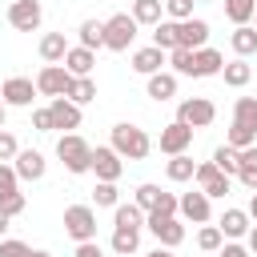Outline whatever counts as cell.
Instances as JSON below:
<instances>
[{
  "mask_svg": "<svg viewBox=\"0 0 257 257\" xmlns=\"http://www.w3.org/2000/svg\"><path fill=\"white\" fill-rule=\"evenodd\" d=\"M229 149H249L257 145V96H237L233 100V124H229Z\"/></svg>",
  "mask_w": 257,
  "mask_h": 257,
  "instance_id": "obj_1",
  "label": "cell"
},
{
  "mask_svg": "<svg viewBox=\"0 0 257 257\" xmlns=\"http://www.w3.org/2000/svg\"><path fill=\"white\" fill-rule=\"evenodd\" d=\"M124 161H145L149 153H153V137L145 133V128H137V124H112V141H108Z\"/></svg>",
  "mask_w": 257,
  "mask_h": 257,
  "instance_id": "obj_2",
  "label": "cell"
},
{
  "mask_svg": "<svg viewBox=\"0 0 257 257\" xmlns=\"http://www.w3.org/2000/svg\"><path fill=\"white\" fill-rule=\"evenodd\" d=\"M56 157L64 161V169L68 173H92V145L80 137V133H64L60 141H56Z\"/></svg>",
  "mask_w": 257,
  "mask_h": 257,
  "instance_id": "obj_3",
  "label": "cell"
},
{
  "mask_svg": "<svg viewBox=\"0 0 257 257\" xmlns=\"http://www.w3.org/2000/svg\"><path fill=\"white\" fill-rule=\"evenodd\" d=\"M137 20H133V12H116V16H108L104 20V48L108 52H124L133 40H137Z\"/></svg>",
  "mask_w": 257,
  "mask_h": 257,
  "instance_id": "obj_4",
  "label": "cell"
},
{
  "mask_svg": "<svg viewBox=\"0 0 257 257\" xmlns=\"http://www.w3.org/2000/svg\"><path fill=\"white\" fill-rule=\"evenodd\" d=\"M64 233L76 245L96 241V213H92V205H68L64 209Z\"/></svg>",
  "mask_w": 257,
  "mask_h": 257,
  "instance_id": "obj_5",
  "label": "cell"
},
{
  "mask_svg": "<svg viewBox=\"0 0 257 257\" xmlns=\"http://www.w3.org/2000/svg\"><path fill=\"white\" fill-rule=\"evenodd\" d=\"M177 120L189 124V128H209V124L217 120V104H213L209 96H185V100L177 104Z\"/></svg>",
  "mask_w": 257,
  "mask_h": 257,
  "instance_id": "obj_6",
  "label": "cell"
},
{
  "mask_svg": "<svg viewBox=\"0 0 257 257\" xmlns=\"http://www.w3.org/2000/svg\"><path fill=\"white\" fill-rule=\"evenodd\" d=\"M72 80H76V76H72L64 64H44V68L36 72V92L48 96V100H56V96H68Z\"/></svg>",
  "mask_w": 257,
  "mask_h": 257,
  "instance_id": "obj_7",
  "label": "cell"
},
{
  "mask_svg": "<svg viewBox=\"0 0 257 257\" xmlns=\"http://www.w3.org/2000/svg\"><path fill=\"white\" fill-rule=\"evenodd\" d=\"M92 173H96V181L116 185L120 173H124V157H120L112 145H96V149H92Z\"/></svg>",
  "mask_w": 257,
  "mask_h": 257,
  "instance_id": "obj_8",
  "label": "cell"
},
{
  "mask_svg": "<svg viewBox=\"0 0 257 257\" xmlns=\"http://www.w3.org/2000/svg\"><path fill=\"white\" fill-rule=\"evenodd\" d=\"M145 229H149L165 249H177V245L185 241V225H181L177 217H165V213H149V217H145Z\"/></svg>",
  "mask_w": 257,
  "mask_h": 257,
  "instance_id": "obj_9",
  "label": "cell"
},
{
  "mask_svg": "<svg viewBox=\"0 0 257 257\" xmlns=\"http://www.w3.org/2000/svg\"><path fill=\"white\" fill-rule=\"evenodd\" d=\"M40 20H44L40 0H12V4H8V24H12L16 32H36Z\"/></svg>",
  "mask_w": 257,
  "mask_h": 257,
  "instance_id": "obj_10",
  "label": "cell"
},
{
  "mask_svg": "<svg viewBox=\"0 0 257 257\" xmlns=\"http://www.w3.org/2000/svg\"><path fill=\"white\" fill-rule=\"evenodd\" d=\"M0 96H4L8 108H28L40 92H36V80H28V76H8V80L0 84Z\"/></svg>",
  "mask_w": 257,
  "mask_h": 257,
  "instance_id": "obj_11",
  "label": "cell"
},
{
  "mask_svg": "<svg viewBox=\"0 0 257 257\" xmlns=\"http://www.w3.org/2000/svg\"><path fill=\"white\" fill-rule=\"evenodd\" d=\"M161 153L165 157H181V153H189V145H193V128L189 124H181V120H173V124H165L161 128Z\"/></svg>",
  "mask_w": 257,
  "mask_h": 257,
  "instance_id": "obj_12",
  "label": "cell"
},
{
  "mask_svg": "<svg viewBox=\"0 0 257 257\" xmlns=\"http://www.w3.org/2000/svg\"><path fill=\"white\" fill-rule=\"evenodd\" d=\"M193 181H197V189H201L205 197H225V193H229V177H225V173H221L213 161H201Z\"/></svg>",
  "mask_w": 257,
  "mask_h": 257,
  "instance_id": "obj_13",
  "label": "cell"
},
{
  "mask_svg": "<svg viewBox=\"0 0 257 257\" xmlns=\"http://www.w3.org/2000/svg\"><path fill=\"white\" fill-rule=\"evenodd\" d=\"M185 221H193V225H209V217H213V197H205L201 189L197 193H181V209H177Z\"/></svg>",
  "mask_w": 257,
  "mask_h": 257,
  "instance_id": "obj_14",
  "label": "cell"
},
{
  "mask_svg": "<svg viewBox=\"0 0 257 257\" xmlns=\"http://www.w3.org/2000/svg\"><path fill=\"white\" fill-rule=\"evenodd\" d=\"M177 40H181V48H189V52L209 48V20H201V16L181 20V24H177Z\"/></svg>",
  "mask_w": 257,
  "mask_h": 257,
  "instance_id": "obj_15",
  "label": "cell"
},
{
  "mask_svg": "<svg viewBox=\"0 0 257 257\" xmlns=\"http://www.w3.org/2000/svg\"><path fill=\"white\" fill-rule=\"evenodd\" d=\"M12 169H16L20 181H40V177L48 173V161H44V153H36V149H20L16 161H12Z\"/></svg>",
  "mask_w": 257,
  "mask_h": 257,
  "instance_id": "obj_16",
  "label": "cell"
},
{
  "mask_svg": "<svg viewBox=\"0 0 257 257\" xmlns=\"http://www.w3.org/2000/svg\"><path fill=\"white\" fill-rule=\"evenodd\" d=\"M48 112H52V128H80V104H72L68 96H56L48 100Z\"/></svg>",
  "mask_w": 257,
  "mask_h": 257,
  "instance_id": "obj_17",
  "label": "cell"
},
{
  "mask_svg": "<svg viewBox=\"0 0 257 257\" xmlns=\"http://www.w3.org/2000/svg\"><path fill=\"white\" fill-rule=\"evenodd\" d=\"M68 40H64V32H44L40 36V60L44 64H64V56H68Z\"/></svg>",
  "mask_w": 257,
  "mask_h": 257,
  "instance_id": "obj_18",
  "label": "cell"
},
{
  "mask_svg": "<svg viewBox=\"0 0 257 257\" xmlns=\"http://www.w3.org/2000/svg\"><path fill=\"white\" fill-rule=\"evenodd\" d=\"M221 68H225V56L217 48H197L193 52V76L197 80L201 76H221Z\"/></svg>",
  "mask_w": 257,
  "mask_h": 257,
  "instance_id": "obj_19",
  "label": "cell"
},
{
  "mask_svg": "<svg viewBox=\"0 0 257 257\" xmlns=\"http://www.w3.org/2000/svg\"><path fill=\"white\" fill-rule=\"evenodd\" d=\"M64 68H68L72 76H92V68H96V52H92V48L72 44V48H68V56H64Z\"/></svg>",
  "mask_w": 257,
  "mask_h": 257,
  "instance_id": "obj_20",
  "label": "cell"
},
{
  "mask_svg": "<svg viewBox=\"0 0 257 257\" xmlns=\"http://www.w3.org/2000/svg\"><path fill=\"white\" fill-rule=\"evenodd\" d=\"M169 60V52H161L157 44H149V48H137L133 52V68L141 72V76H153V72H161V64Z\"/></svg>",
  "mask_w": 257,
  "mask_h": 257,
  "instance_id": "obj_21",
  "label": "cell"
},
{
  "mask_svg": "<svg viewBox=\"0 0 257 257\" xmlns=\"http://www.w3.org/2000/svg\"><path fill=\"white\" fill-rule=\"evenodd\" d=\"M217 229H221L229 241H237V237H249V229H253V225H249V213H245V209H225Z\"/></svg>",
  "mask_w": 257,
  "mask_h": 257,
  "instance_id": "obj_22",
  "label": "cell"
},
{
  "mask_svg": "<svg viewBox=\"0 0 257 257\" xmlns=\"http://www.w3.org/2000/svg\"><path fill=\"white\" fill-rule=\"evenodd\" d=\"M149 96L161 104V100H173L177 96V72H153L149 76Z\"/></svg>",
  "mask_w": 257,
  "mask_h": 257,
  "instance_id": "obj_23",
  "label": "cell"
},
{
  "mask_svg": "<svg viewBox=\"0 0 257 257\" xmlns=\"http://www.w3.org/2000/svg\"><path fill=\"white\" fill-rule=\"evenodd\" d=\"M145 217H149V213H145L137 201H133V205H116V209H112V225H116V229H145Z\"/></svg>",
  "mask_w": 257,
  "mask_h": 257,
  "instance_id": "obj_24",
  "label": "cell"
},
{
  "mask_svg": "<svg viewBox=\"0 0 257 257\" xmlns=\"http://www.w3.org/2000/svg\"><path fill=\"white\" fill-rule=\"evenodd\" d=\"M108 249H112L116 257H133V253L141 249V229H112Z\"/></svg>",
  "mask_w": 257,
  "mask_h": 257,
  "instance_id": "obj_25",
  "label": "cell"
},
{
  "mask_svg": "<svg viewBox=\"0 0 257 257\" xmlns=\"http://www.w3.org/2000/svg\"><path fill=\"white\" fill-rule=\"evenodd\" d=\"M161 16H165V0H133V20H137V24L157 28Z\"/></svg>",
  "mask_w": 257,
  "mask_h": 257,
  "instance_id": "obj_26",
  "label": "cell"
},
{
  "mask_svg": "<svg viewBox=\"0 0 257 257\" xmlns=\"http://www.w3.org/2000/svg\"><path fill=\"white\" fill-rule=\"evenodd\" d=\"M221 76H225V84H229V88H245V84L253 80V64L237 56V60H229V64L221 68Z\"/></svg>",
  "mask_w": 257,
  "mask_h": 257,
  "instance_id": "obj_27",
  "label": "cell"
},
{
  "mask_svg": "<svg viewBox=\"0 0 257 257\" xmlns=\"http://www.w3.org/2000/svg\"><path fill=\"white\" fill-rule=\"evenodd\" d=\"M229 48L245 60V56H253L257 52V28H249V24H241V28H233V36H229Z\"/></svg>",
  "mask_w": 257,
  "mask_h": 257,
  "instance_id": "obj_28",
  "label": "cell"
},
{
  "mask_svg": "<svg viewBox=\"0 0 257 257\" xmlns=\"http://www.w3.org/2000/svg\"><path fill=\"white\" fill-rule=\"evenodd\" d=\"M165 177H169V181H177V185H181V181H193V177H197V165H193V157H189V153H181V157H169V165H165Z\"/></svg>",
  "mask_w": 257,
  "mask_h": 257,
  "instance_id": "obj_29",
  "label": "cell"
},
{
  "mask_svg": "<svg viewBox=\"0 0 257 257\" xmlns=\"http://www.w3.org/2000/svg\"><path fill=\"white\" fill-rule=\"evenodd\" d=\"M76 36H80V48H104V20H84L80 28H76Z\"/></svg>",
  "mask_w": 257,
  "mask_h": 257,
  "instance_id": "obj_30",
  "label": "cell"
},
{
  "mask_svg": "<svg viewBox=\"0 0 257 257\" xmlns=\"http://www.w3.org/2000/svg\"><path fill=\"white\" fill-rule=\"evenodd\" d=\"M237 181H241L245 189H253V193H257V145L241 149V173H237Z\"/></svg>",
  "mask_w": 257,
  "mask_h": 257,
  "instance_id": "obj_31",
  "label": "cell"
},
{
  "mask_svg": "<svg viewBox=\"0 0 257 257\" xmlns=\"http://www.w3.org/2000/svg\"><path fill=\"white\" fill-rule=\"evenodd\" d=\"M153 44H157L161 52H173V48H181V40H177V20H161V24L153 28Z\"/></svg>",
  "mask_w": 257,
  "mask_h": 257,
  "instance_id": "obj_32",
  "label": "cell"
},
{
  "mask_svg": "<svg viewBox=\"0 0 257 257\" xmlns=\"http://www.w3.org/2000/svg\"><path fill=\"white\" fill-rule=\"evenodd\" d=\"M68 100H72V104H80V108H84V104H92V100H96V80H92V76H76V80H72V88H68Z\"/></svg>",
  "mask_w": 257,
  "mask_h": 257,
  "instance_id": "obj_33",
  "label": "cell"
},
{
  "mask_svg": "<svg viewBox=\"0 0 257 257\" xmlns=\"http://www.w3.org/2000/svg\"><path fill=\"white\" fill-rule=\"evenodd\" d=\"M225 16L241 28V24H249L257 16V0H225Z\"/></svg>",
  "mask_w": 257,
  "mask_h": 257,
  "instance_id": "obj_34",
  "label": "cell"
},
{
  "mask_svg": "<svg viewBox=\"0 0 257 257\" xmlns=\"http://www.w3.org/2000/svg\"><path fill=\"white\" fill-rule=\"evenodd\" d=\"M213 165H217L225 177H237V173H241V153H237V149H229V145H221V149L213 153Z\"/></svg>",
  "mask_w": 257,
  "mask_h": 257,
  "instance_id": "obj_35",
  "label": "cell"
},
{
  "mask_svg": "<svg viewBox=\"0 0 257 257\" xmlns=\"http://www.w3.org/2000/svg\"><path fill=\"white\" fill-rule=\"evenodd\" d=\"M161 201H165V189L161 185H137V205L145 209V213H153V209H161Z\"/></svg>",
  "mask_w": 257,
  "mask_h": 257,
  "instance_id": "obj_36",
  "label": "cell"
},
{
  "mask_svg": "<svg viewBox=\"0 0 257 257\" xmlns=\"http://www.w3.org/2000/svg\"><path fill=\"white\" fill-rule=\"evenodd\" d=\"M221 245H225V233H221L217 225H201V233H197V249H205V253H221Z\"/></svg>",
  "mask_w": 257,
  "mask_h": 257,
  "instance_id": "obj_37",
  "label": "cell"
},
{
  "mask_svg": "<svg viewBox=\"0 0 257 257\" xmlns=\"http://www.w3.org/2000/svg\"><path fill=\"white\" fill-rule=\"evenodd\" d=\"M92 201H96V209H116L120 201H116V185H108V181H96V189H92Z\"/></svg>",
  "mask_w": 257,
  "mask_h": 257,
  "instance_id": "obj_38",
  "label": "cell"
},
{
  "mask_svg": "<svg viewBox=\"0 0 257 257\" xmlns=\"http://www.w3.org/2000/svg\"><path fill=\"white\" fill-rule=\"evenodd\" d=\"M16 193H20L16 169H12V165H0V201H8V197H16Z\"/></svg>",
  "mask_w": 257,
  "mask_h": 257,
  "instance_id": "obj_39",
  "label": "cell"
},
{
  "mask_svg": "<svg viewBox=\"0 0 257 257\" xmlns=\"http://www.w3.org/2000/svg\"><path fill=\"white\" fill-rule=\"evenodd\" d=\"M169 64H173L177 76H193V52L189 48H173L169 52Z\"/></svg>",
  "mask_w": 257,
  "mask_h": 257,
  "instance_id": "obj_40",
  "label": "cell"
},
{
  "mask_svg": "<svg viewBox=\"0 0 257 257\" xmlns=\"http://www.w3.org/2000/svg\"><path fill=\"white\" fill-rule=\"evenodd\" d=\"M193 4L197 0H165V12H169V20H193Z\"/></svg>",
  "mask_w": 257,
  "mask_h": 257,
  "instance_id": "obj_41",
  "label": "cell"
},
{
  "mask_svg": "<svg viewBox=\"0 0 257 257\" xmlns=\"http://www.w3.org/2000/svg\"><path fill=\"white\" fill-rule=\"evenodd\" d=\"M16 153H20V145H16V137H12L8 128H0V165H8V161H16Z\"/></svg>",
  "mask_w": 257,
  "mask_h": 257,
  "instance_id": "obj_42",
  "label": "cell"
},
{
  "mask_svg": "<svg viewBox=\"0 0 257 257\" xmlns=\"http://www.w3.org/2000/svg\"><path fill=\"white\" fill-rule=\"evenodd\" d=\"M0 257H32V249H28L24 241L8 237V241H0Z\"/></svg>",
  "mask_w": 257,
  "mask_h": 257,
  "instance_id": "obj_43",
  "label": "cell"
},
{
  "mask_svg": "<svg viewBox=\"0 0 257 257\" xmlns=\"http://www.w3.org/2000/svg\"><path fill=\"white\" fill-rule=\"evenodd\" d=\"M32 128H36V133H52V112H48V108H36V112H32Z\"/></svg>",
  "mask_w": 257,
  "mask_h": 257,
  "instance_id": "obj_44",
  "label": "cell"
},
{
  "mask_svg": "<svg viewBox=\"0 0 257 257\" xmlns=\"http://www.w3.org/2000/svg\"><path fill=\"white\" fill-rule=\"evenodd\" d=\"M24 205H28V201H24V193H16V197H8V201H0V209H4L8 217H20V213H24Z\"/></svg>",
  "mask_w": 257,
  "mask_h": 257,
  "instance_id": "obj_45",
  "label": "cell"
},
{
  "mask_svg": "<svg viewBox=\"0 0 257 257\" xmlns=\"http://www.w3.org/2000/svg\"><path fill=\"white\" fill-rule=\"evenodd\" d=\"M217 257H249V249L245 245H237V241H229V245H221V253Z\"/></svg>",
  "mask_w": 257,
  "mask_h": 257,
  "instance_id": "obj_46",
  "label": "cell"
},
{
  "mask_svg": "<svg viewBox=\"0 0 257 257\" xmlns=\"http://www.w3.org/2000/svg\"><path fill=\"white\" fill-rule=\"evenodd\" d=\"M76 257H104V249L96 241H84V245H76Z\"/></svg>",
  "mask_w": 257,
  "mask_h": 257,
  "instance_id": "obj_47",
  "label": "cell"
},
{
  "mask_svg": "<svg viewBox=\"0 0 257 257\" xmlns=\"http://www.w3.org/2000/svg\"><path fill=\"white\" fill-rule=\"evenodd\" d=\"M145 257H177V253H173V249H165V245H157V249H153V253H145Z\"/></svg>",
  "mask_w": 257,
  "mask_h": 257,
  "instance_id": "obj_48",
  "label": "cell"
},
{
  "mask_svg": "<svg viewBox=\"0 0 257 257\" xmlns=\"http://www.w3.org/2000/svg\"><path fill=\"white\" fill-rule=\"evenodd\" d=\"M245 213H249V221H257V193L249 197V209H245Z\"/></svg>",
  "mask_w": 257,
  "mask_h": 257,
  "instance_id": "obj_49",
  "label": "cell"
},
{
  "mask_svg": "<svg viewBox=\"0 0 257 257\" xmlns=\"http://www.w3.org/2000/svg\"><path fill=\"white\" fill-rule=\"evenodd\" d=\"M245 249H249V253H257V225L249 229V245H245Z\"/></svg>",
  "mask_w": 257,
  "mask_h": 257,
  "instance_id": "obj_50",
  "label": "cell"
},
{
  "mask_svg": "<svg viewBox=\"0 0 257 257\" xmlns=\"http://www.w3.org/2000/svg\"><path fill=\"white\" fill-rule=\"evenodd\" d=\"M8 225H12V217H8L4 209H0V233H8Z\"/></svg>",
  "mask_w": 257,
  "mask_h": 257,
  "instance_id": "obj_51",
  "label": "cell"
},
{
  "mask_svg": "<svg viewBox=\"0 0 257 257\" xmlns=\"http://www.w3.org/2000/svg\"><path fill=\"white\" fill-rule=\"evenodd\" d=\"M4 112H8V104H4V96H0V128H4Z\"/></svg>",
  "mask_w": 257,
  "mask_h": 257,
  "instance_id": "obj_52",
  "label": "cell"
},
{
  "mask_svg": "<svg viewBox=\"0 0 257 257\" xmlns=\"http://www.w3.org/2000/svg\"><path fill=\"white\" fill-rule=\"evenodd\" d=\"M32 257H52V253H44V249H32Z\"/></svg>",
  "mask_w": 257,
  "mask_h": 257,
  "instance_id": "obj_53",
  "label": "cell"
},
{
  "mask_svg": "<svg viewBox=\"0 0 257 257\" xmlns=\"http://www.w3.org/2000/svg\"><path fill=\"white\" fill-rule=\"evenodd\" d=\"M197 4H209V0H197Z\"/></svg>",
  "mask_w": 257,
  "mask_h": 257,
  "instance_id": "obj_54",
  "label": "cell"
},
{
  "mask_svg": "<svg viewBox=\"0 0 257 257\" xmlns=\"http://www.w3.org/2000/svg\"><path fill=\"white\" fill-rule=\"evenodd\" d=\"M253 20H257V16H253ZM253 28H257V24H253Z\"/></svg>",
  "mask_w": 257,
  "mask_h": 257,
  "instance_id": "obj_55",
  "label": "cell"
}]
</instances>
